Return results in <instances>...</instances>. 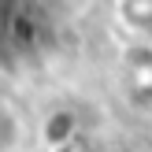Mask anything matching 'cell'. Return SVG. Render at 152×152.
I'll use <instances>...</instances> for the list:
<instances>
[{
    "instance_id": "obj_1",
    "label": "cell",
    "mask_w": 152,
    "mask_h": 152,
    "mask_svg": "<svg viewBox=\"0 0 152 152\" xmlns=\"http://www.w3.org/2000/svg\"><path fill=\"white\" fill-rule=\"evenodd\" d=\"M22 145V123L7 104H0V152H19Z\"/></svg>"
}]
</instances>
